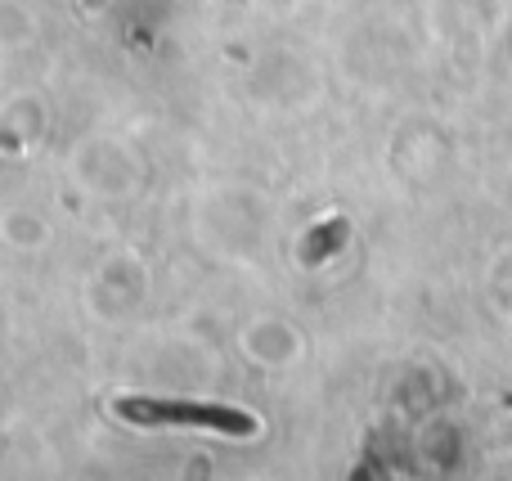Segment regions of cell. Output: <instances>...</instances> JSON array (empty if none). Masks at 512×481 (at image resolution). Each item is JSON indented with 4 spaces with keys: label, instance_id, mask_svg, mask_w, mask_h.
<instances>
[{
    "label": "cell",
    "instance_id": "1",
    "mask_svg": "<svg viewBox=\"0 0 512 481\" xmlns=\"http://www.w3.org/2000/svg\"><path fill=\"white\" fill-rule=\"evenodd\" d=\"M113 410L135 428H189L221 432V437H256V414L234 405H198V401H149V396H117Z\"/></svg>",
    "mask_w": 512,
    "mask_h": 481
}]
</instances>
